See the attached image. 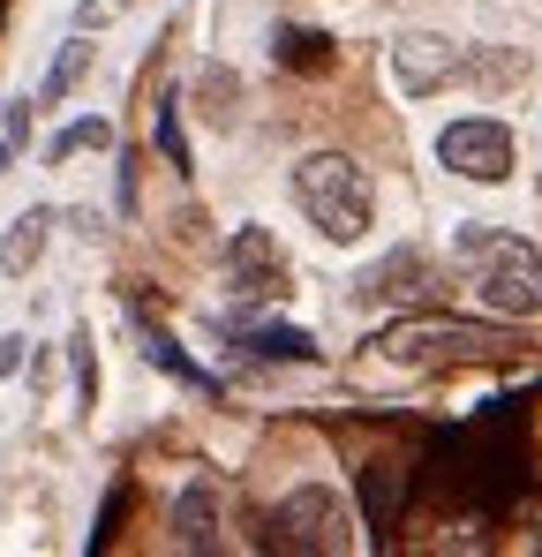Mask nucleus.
I'll return each instance as SVG.
<instances>
[{
    "mask_svg": "<svg viewBox=\"0 0 542 557\" xmlns=\"http://www.w3.org/2000/svg\"><path fill=\"white\" fill-rule=\"evenodd\" d=\"M452 264L467 272L475 301L490 317H513V324L542 317V249L535 242H520L505 226H459L452 234Z\"/></svg>",
    "mask_w": 542,
    "mask_h": 557,
    "instance_id": "1",
    "label": "nucleus"
},
{
    "mask_svg": "<svg viewBox=\"0 0 542 557\" xmlns=\"http://www.w3.org/2000/svg\"><path fill=\"white\" fill-rule=\"evenodd\" d=\"M294 203H301V219H309L332 249H355L361 234L377 226V182L361 174L347 151H309V159H294Z\"/></svg>",
    "mask_w": 542,
    "mask_h": 557,
    "instance_id": "2",
    "label": "nucleus"
},
{
    "mask_svg": "<svg viewBox=\"0 0 542 557\" xmlns=\"http://www.w3.org/2000/svg\"><path fill=\"white\" fill-rule=\"evenodd\" d=\"M271 535V550H347L355 535V520H347V497L332 490V482H301V490H286L279 505H271V520H264Z\"/></svg>",
    "mask_w": 542,
    "mask_h": 557,
    "instance_id": "3",
    "label": "nucleus"
},
{
    "mask_svg": "<svg viewBox=\"0 0 542 557\" xmlns=\"http://www.w3.org/2000/svg\"><path fill=\"white\" fill-rule=\"evenodd\" d=\"M438 166L459 174V182H505L513 174V128L497 121V113H459L438 128Z\"/></svg>",
    "mask_w": 542,
    "mask_h": 557,
    "instance_id": "4",
    "label": "nucleus"
},
{
    "mask_svg": "<svg viewBox=\"0 0 542 557\" xmlns=\"http://www.w3.org/2000/svg\"><path fill=\"white\" fill-rule=\"evenodd\" d=\"M467 76H475V53L459 38H445V30H407L392 46V84H399V98H438L452 84H467Z\"/></svg>",
    "mask_w": 542,
    "mask_h": 557,
    "instance_id": "5",
    "label": "nucleus"
},
{
    "mask_svg": "<svg viewBox=\"0 0 542 557\" xmlns=\"http://www.w3.org/2000/svg\"><path fill=\"white\" fill-rule=\"evenodd\" d=\"M226 286H234L242 301H279V294H294V264H286V249L271 242V226H234V242H226Z\"/></svg>",
    "mask_w": 542,
    "mask_h": 557,
    "instance_id": "6",
    "label": "nucleus"
},
{
    "mask_svg": "<svg viewBox=\"0 0 542 557\" xmlns=\"http://www.w3.org/2000/svg\"><path fill=\"white\" fill-rule=\"evenodd\" d=\"M490 347H513V339H505V332H482V324H445V317H415V324H392V332H384V355H399V362L490 355Z\"/></svg>",
    "mask_w": 542,
    "mask_h": 557,
    "instance_id": "7",
    "label": "nucleus"
},
{
    "mask_svg": "<svg viewBox=\"0 0 542 557\" xmlns=\"http://www.w3.org/2000/svg\"><path fill=\"white\" fill-rule=\"evenodd\" d=\"M174 543H181V550H219V543H226V497H219V482H211V474L181 482V497H174Z\"/></svg>",
    "mask_w": 542,
    "mask_h": 557,
    "instance_id": "8",
    "label": "nucleus"
},
{
    "mask_svg": "<svg viewBox=\"0 0 542 557\" xmlns=\"http://www.w3.org/2000/svg\"><path fill=\"white\" fill-rule=\"evenodd\" d=\"M422 286H430V257L422 249H392L384 264H369L355 278V301H415Z\"/></svg>",
    "mask_w": 542,
    "mask_h": 557,
    "instance_id": "9",
    "label": "nucleus"
},
{
    "mask_svg": "<svg viewBox=\"0 0 542 557\" xmlns=\"http://www.w3.org/2000/svg\"><path fill=\"white\" fill-rule=\"evenodd\" d=\"M226 332H234V347L257 355V362H317V339H309L301 324H242V317H226Z\"/></svg>",
    "mask_w": 542,
    "mask_h": 557,
    "instance_id": "10",
    "label": "nucleus"
},
{
    "mask_svg": "<svg viewBox=\"0 0 542 557\" xmlns=\"http://www.w3.org/2000/svg\"><path fill=\"white\" fill-rule=\"evenodd\" d=\"M46 242H53V211H46V203H30V211L0 234V272H8V278H30V272H38V257H46Z\"/></svg>",
    "mask_w": 542,
    "mask_h": 557,
    "instance_id": "11",
    "label": "nucleus"
},
{
    "mask_svg": "<svg viewBox=\"0 0 542 557\" xmlns=\"http://www.w3.org/2000/svg\"><path fill=\"white\" fill-rule=\"evenodd\" d=\"M188 98H196V113H204L211 128H234V121H242V76H234L226 61H204L196 84H188Z\"/></svg>",
    "mask_w": 542,
    "mask_h": 557,
    "instance_id": "12",
    "label": "nucleus"
},
{
    "mask_svg": "<svg viewBox=\"0 0 542 557\" xmlns=\"http://www.w3.org/2000/svg\"><path fill=\"white\" fill-rule=\"evenodd\" d=\"M90 61H98V53H90V38L76 30V38L53 53V69H46V84H38V98H30V106H61V98H69V91L90 76Z\"/></svg>",
    "mask_w": 542,
    "mask_h": 557,
    "instance_id": "13",
    "label": "nucleus"
},
{
    "mask_svg": "<svg viewBox=\"0 0 542 557\" xmlns=\"http://www.w3.org/2000/svg\"><path fill=\"white\" fill-rule=\"evenodd\" d=\"M106 144H113V121H106V113H84V121H69V128L46 144V159H53V166H69L76 151H106Z\"/></svg>",
    "mask_w": 542,
    "mask_h": 557,
    "instance_id": "14",
    "label": "nucleus"
},
{
    "mask_svg": "<svg viewBox=\"0 0 542 557\" xmlns=\"http://www.w3.org/2000/svg\"><path fill=\"white\" fill-rule=\"evenodd\" d=\"M159 151H167V166H174V174L196 166V159H188V136H181V98L174 91L159 98Z\"/></svg>",
    "mask_w": 542,
    "mask_h": 557,
    "instance_id": "15",
    "label": "nucleus"
},
{
    "mask_svg": "<svg viewBox=\"0 0 542 557\" xmlns=\"http://www.w3.org/2000/svg\"><path fill=\"white\" fill-rule=\"evenodd\" d=\"M144 347H151V362H159V370H167V376H181V384H196V392H211V376L196 370V362L181 355V347H174V339H167V332H144Z\"/></svg>",
    "mask_w": 542,
    "mask_h": 557,
    "instance_id": "16",
    "label": "nucleus"
},
{
    "mask_svg": "<svg viewBox=\"0 0 542 557\" xmlns=\"http://www.w3.org/2000/svg\"><path fill=\"white\" fill-rule=\"evenodd\" d=\"M69 362H76V407H98V362H90V332H69Z\"/></svg>",
    "mask_w": 542,
    "mask_h": 557,
    "instance_id": "17",
    "label": "nucleus"
},
{
    "mask_svg": "<svg viewBox=\"0 0 542 557\" xmlns=\"http://www.w3.org/2000/svg\"><path fill=\"white\" fill-rule=\"evenodd\" d=\"M121 8H128V0H84V8H76V30H98V23H113Z\"/></svg>",
    "mask_w": 542,
    "mask_h": 557,
    "instance_id": "18",
    "label": "nucleus"
},
{
    "mask_svg": "<svg viewBox=\"0 0 542 557\" xmlns=\"http://www.w3.org/2000/svg\"><path fill=\"white\" fill-rule=\"evenodd\" d=\"M23 347H30L23 332H8V339H0V376H15V370H23Z\"/></svg>",
    "mask_w": 542,
    "mask_h": 557,
    "instance_id": "19",
    "label": "nucleus"
},
{
    "mask_svg": "<svg viewBox=\"0 0 542 557\" xmlns=\"http://www.w3.org/2000/svg\"><path fill=\"white\" fill-rule=\"evenodd\" d=\"M15 151H23V144H15V136H8V128H0V174H8V166H15Z\"/></svg>",
    "mask_w": 542,
    "mask_h": 557,
    "instance_id": "20",
    "label": "nucleus"
}]
</instances>
